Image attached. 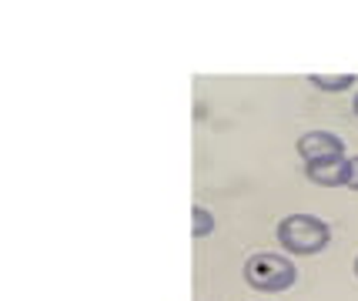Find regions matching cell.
<instances>
[{
    "label": "cell",
    "mask_w": 358,
    "mask_h": 301,
    "mask_svg": "<svg viewBox=\"0 0 358 301\" xmlns=\"http://www.w3.org/2000/svg\"><path fill=\"white\" fill-rule=\"evenodd\" d=\"M191 218H194V224H191V231H194V238H208V235H215V214L208 211V207H194L191 211Z\"/></svg>",
    "instance_id": "obj_6"
},
{
    "label": "cell",
    "mask_w": 358,
    "mask_h": 301,
    "mask_svg": "<svg viewBox=\"0 0 358 301\" xmlns=\"http://www.w3.org/2000/svg\"><path fill=\"white\" fill-rule=\"evenodd\" d=\"M278 241L292 254H318L328 248L331 228L315 214H288L278 221Z\"/></svg>",
    "instance_id": "obj_1"
},
{
    "label": "cell",
    "mask_w": 358,
    "mask_h": 301,
    "mask_svg": "<svg viewBox=\"0 0 358 301\" xmlns=\"http://www.w3.org/2000/svg\"><path fill=\"white\" fill-rule=\"evenodd\" d=\"M348 188L358 191V158H348Z\"/></svg>",
    "instance_id": "obj_7"
},
{
    "label": "cell",
    "mask_w": 358,
    "mask_h": 301,
    "mask_svg": "<svg viewBox=\"0 0 358 301\" xmlns=\"http://www.w3.org/2000/svg\"><path fill=\"white\" fill-rule=\"evenodd\" d=\"M355 274H358V258H355Z\"/></svg>",
    "instance_id": "obj_9"
},
{
    "label": "cell",
    "mask_w": 358,
    "mask_h": 301,
    "mask_svg": "<svg viewBox=\"0 0 358 301\" xmlns=\"http://www.w3.org/2000/svg\"><path fill=\"white\" fill-rule=\"evenodd\" d=\"M298 154L305 164H325V161H342L345 158V141L331 131H308L298 141Z\"/></svg>",
    "instance_id": "obj_3"
},
{
    "label": "cell",
    "mask_w": 358,
    "mask_h": 301,
    "mask_svg": "<svg viewBox=\"0 0 358 301\" xmlns=\"http://www.w3.org/2000/svg\"><path fill=\"white\" fill-rule=\"evenodd\" d=\"M308 84H315L318 91H345L355 84V74H308Z\"/></svg>",
    "instance_id": "obj_5"
},
{
    "label": "cell",
    "mask_w": 358,
    "mask_h": 301,
    "mask_svg": "<svg viewBox=\"0 0 358 301\" xmlns=\"http://www.w3.org/2000/svg\"><path fill=\"white\" fill-rule=\"evenodd\" d=\"M245 281H248L255 291L275 295V291H288V288L295 285L298 271L288 258L262 251V254H251L248 261H245Z\"/></svg>",
    "instance_id": "obj_2"
},
{
    "label": "cell",
    "mask_w": 358,
    "mask_h": 301,
    "mask_svg": "<svg viewBox=\"0 0 358 301\" xmlns=\"http://www.w3.org/2000/svg\"><path fill=\"white\" fill-rule=\"evenodd\" d=\"M308 177L322 188H338L348 184V158L342 161H325V164H308Z\"/></svg>",
    "instance_id": "obj_4"
},
{
    "label": "cell",
    "mask_w": 358,
    "mask_h": 301,
    "mask_svg": "<svg viewBox=\"0 0 358 301\" xmlns=\"http://www.w3.org/2000/svg\"><path fill=\"white\" fill-rule=\"evenodd\" d=\"M352 108H355V114H358V94H355V104H352Z\"/></svg>",
    "instance_id": "obj_8"
}]
</instances>
